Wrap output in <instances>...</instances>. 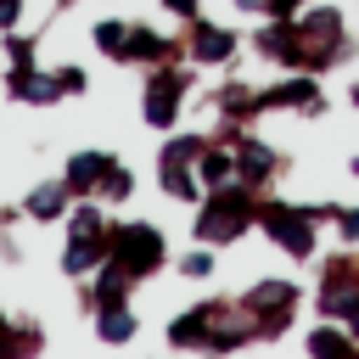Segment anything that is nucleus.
Instances as JSON below:
<instances>
[{
	"label": "nucleus",
	"instance_id": "obj_1",
	"mask_svg": "<svg viewBox=\"0 0 359 359\" xmlns=\"http://www.w3.org/2000/svg\"><path fill=\"white\" fill-rule=\"evenodd\" d=\"M258 224V191L252 185H241V180H230V185H219V191H208L202 202H196V241H208V247H230L236 236H247Z\"/></svg>",
	"mask_w": 359,
	"mask_h": 359
},
{
	"label": "nucleus",
	"instance_id": "obj_2",
	"mask_svg": "<svg viewBox=\"0 0 359 359\" xmlns=\"http://www.w3.org/2000/svg\"><path fill=\"white\" fill-rule=\"evenodd\" d=\"M258 230H264L286 258H314V252H320V219L309 213V202L258 196Z\"/></svg>",
	"mask_w": 359,
	"mask_h": 359
},
{
	"label": "nucleus",
	"instance_id": "obj_3",
	"mask_svg": "<svg viewBox=\"0 0 359 359\" xmlns=\"http://www.w3.org/2000/svg\"><path fill=\"white\" fill-rule=\"evenodd\" d=\"M107 258L118 269H129L135 280H146V275H157L168 264V241L146 219H118V224H107Z\"/></svg>",
	"mask_w": 359,
	"mask_h": 359
},
{
	"label": "nucleus",
	"instance_id": "obj_4",
	"mask_svg": "<svg viewBox=\"0 0 359 359\" xmlns=\"http://www.w3.org/2000/svg\"><path fill=\"white\" fill-rule=\"evenodd\" d=\"M185 90H191V62H163L146 73V90H140V118L151 129H174L180 112H185Z\"/></svg>",
	"mask_w": 359,
	"mask_h": 359
},
{
	"label": "nucleus",
	"instance_id": "obj_5",
	"mask_svg": "<svg viewBox=\"0 0 359 359\" xmlns=\"http://www.w3.org/2000/svg\"><path fill=\"white\" fill-rule=\"evenodd\" d=\"M297 280H252L247 292H241V309L252 314V325H258V337H286L292 331V314H297Z\"/></svg>",
	"mask_w": 359,
	"mask_h": 359
},
{
	"label": "nucleus",
	"instance_id": "obj_6",
	"mask_svg": "<svg viewBox=\"0 0 359 359\" xmlns=\"http://www.w3.org/2000/svg\"><path fill=\"white\" fill-rule=\"evenodd\" d=\"M236 50H241V34H236V28H224V22L196 17V22H191V34H185V62H191V67H224Z\"/></svg>",
	"mask_w": 359,
	"mask_h": 359
},
{
	"label": "nucleus",
	"instance_id": "obj_7",
	"mask_svg": "<svg viewBox=\"0 0 359 359\" xmlns=\"http://www.w3.org/2000/svg\"><path fill=\"white\" fill-rule=\"evenodd\" d=\"M280 107H292V112H309V118H320L325 112V95H320V73H292V79H280L275 90H258V112H280Z\"/></svg>",
	"mask_w": 359,
	"mask_h": 359
},
{
	"label": "nucleus",
	"instance_id": "obj_8",
	"mask_svg": "<svg viewBox=\"0 0 359 359\" xmlns=\"http://www.w3.org/2000/svg\"><path fill=\"white\" fill-rule=\"evenodd\" d=\"M314 303H320V314H325V320H348V314L359 309V269H353L348 258H331V264H325V275H320Z\"/></svg>",
	"mask_w": 359,
	"mask_h": 359
},
{
	"label": "nucleus",
	"instance_id": "obj_9",
	"mask_svg": "<svg viewBox=\"0 0 359 359\" xmlns=\"http://www.w3.org/2000/svg\"><path fill=\"white\" fill-rule=\"evenodd\" d=\"M230 146H236V180H241V185H252V191H264V185H269V174L280 168L275 146H269V140H258V135H247V129H236V135H230Z\"/></svg>",
	"mask_w": 359,
	"mask_h": 359
},
{
	"label": "nucleus",
	"instance_id": "obj_10",
	"mask_svg": "<svg viewBox=\"0 0 359 359\" xmlns=\"http://www.w3.org/2000/svg\"><path fill=\"white\" fill-rule=\"evenodd\" d=\"M252 50L264 56V62H280V67H303V34H297V22H275V17H264V28L252 34Z\"/></svg>",
	"mask_w": 359,
	"mask_h": 359
},
{
	"label": "nucleus",
	"instance_id": "obj_11",
	"mask_svg": "<svg viewBox=\"0 0 359 359\" xmlns=\"http://www.w3.org/2000/svg\"><path fill=\"white\" fill-rule=\"evenodd\" d=\"M123 62H140V67H163V62H185V45L146 28V22H129V45H123Z\"/></svg>",
	"mask_w": 359,
	"mask_h": 359
},
{
	"label": "nucleus",
	"instance_id": "obj_12",
	"mask_svg": "<svg viewBox=\"0 0 359 359\" xmlns=\"http://www.w3.org/2000/svg\"><path fill=\"white\" fill-rule=\"evenodd\" d=\"M219 309H224V303H191V309H180V314L168 320V342H174V348H196V353H202V342H208V331H213Z\"/></svg>",
	"mask_w": 359,
	"mask_h": 359
},
{
	"label": "nucleus",
	"instance_id": "obj_13",
	"mask_svg": "<svg viewBox=\"0 0 359 359\" xmlns=\"http://www.w3.org/2000/svg\"><path fill=\"white\" fill-rule=\"evenodd\" d=\"M67 208H73L67 180H39V185L22 196V213H28L34 224H56V219H67Z\"/></svg>",
	"mask_w": 359,
	"mask_h": 359
},
{
	"label": "nucleus",
	"instance_id": "obj_14",
	"mask_svg": "<svg viewBox=\"0 0 359 359\" xmlns=\"http://www.w3.org/2000/svg\"><path fill=\"white\" fill-rule=\"evenodd\" d=\"M129 292H135V275H129V269H118L112 258H101V264L90 269V309L129 303Z\"/></svg>",
	"mask_w": 359,
	"mask_h": 359
},
{
	"label": "nucleus",
	"instance_id": "obj_15",
	"mask_svg": "<svg viewBox=\"0 0 359 359\" xmlns=\"http://www.w3.org/2000/svg\"><path fill=\"white\" fill-rule=\"evenodd\" d=\"M303 348H309V359H359V342L348 337L342 320H320V325L303 337Z\"/></svg>",
	"mask_w": 359,
	"mask_h": 359
},
{
	"label": "nucleus",
	"instance_id": "obj_16",
	"mask_svg": "<svg viewBox=\"0 0 359 359\" xmlns=\"http://www.w3.org/2000/svg\"><path fill=\"white\" fill-rule=\"evenodd\" d=\"M6 90H11L17 101H28V107H50V101H62L56 73H39V67H11V73H6Z\"/></svg>",
	"mask_w": 359,
	"mask_h": 359
},
{
	"label": "nucleus",
	"instance_id": "obj_17",
	"mask_svg": "<svg viewBox=\"0 0 359 359\" xmlns=\"http://www.w3.org/2000/svg\"><path fill=\"white\" fill-rule=\"evenodd\" d=\"M196 180H202V191H219V185H230V180H236V146L213 135V140L202 146V157H196Z\"/></svg>",
	"mask_w": 359,
	"mask_h": 359
},
{
	"label": "nucleus",
	"instance_id": "obj_18",
	"mask_svg": "<svg viewBox=\"0 0 359 359\" xmlns=\"http://www.w3.org/2000/svg\"><path fill=\"white\" fill-rule=\"evenodd\" d=\"M112 168V157L107 151H73L67 157V168H62V180H67V191L73 196H95V185H101V174Z\"/></svg>",
	"mask_w": 359,
	"mask_h": 359
},
{
	"label": "nucleus",
	"instance_id": "obj_19",
	"mask_svg": "<svg viewBox=\"0 0 359 359\" xmlns=\"http://www.w3.org/2000/svg\"><path fill=\"white\" fill-rule=\"evenodd\" d=\"M157 185H163L168 202H191V208L208 196L202 180H196V163H157Z\"/></svg>",
	"mask_w": 359,
	"mask_h": 359
},
{
	"label": "nucleus",
	"instance_id": "obj_20",
	"mask_svg": "<svg viewBox=\"0 0 359 359\" xmlns=\"http://www.w3.org/2000/svg\"><path fill=\"white\" fill-rule=\"evenodd\" d=\"M135 331H140V314H135L129 303H107V309H95V337H101L107 348L135 342Z\"/></svg>",
	"mask_w": 359,
	"mask_h": 359
},
{
	"label": "nucleus",
	"instance_id": "obj_21",
	"mask_svg": "<svg viewBox=\"0 0 359 359\" xmlns=\"http://www.w3.org/2000/svg\"><path fill=\"white\" fill-rule=\"evenodd\" d=\"M101 258H107V236H67V247H62V275L84 280Z\"/></svg>",
	"mask_w": 359,
	"mask_h": 359
},
{
	"label": "nucleus",
	"instance_id": "obj_22",
	"mask_svg": "<svg viewBox=\"0 0 359 359\" xmlns=\"http://www.w3.org/2000/svg\"><path fill=\"white\" fill-rule=\"evenodd\" d=\"M213 107H219L224 123H247V118H258V90L236 79V84H224V90L213 95Z\"/></svg>",
	"mask_w": 359,
	"mask_h": 359
},
{
	"label": "nucleus",
	"instance_id": "obj_23",
	"mask_svg": "<svg viewBox=\"0 0 359 359\" xmlns=\"http://www.w3.org/2000/svg\"><path fill=\"white\" fill-rule=\"evenodd\" d=\"M62 224H67V236H107V202L101 196H79Z\"/></svg>",
	"mask_w": 359,
	"mask_h": 359
},
{
	"label": "nucleus",
	"instance_id": "obj_24",
	"mask_svg": "<svg viewBox=\"0 0 359 359\" xmlns=\"http://www.w3.org/2000/svg\"><path fill=\"white\" fill-rule=\"evenodd\" d=\"M34 353H39V331L17 325V320H0V359H34Z\"/></svg>",
	"mask_w": 359,
	"mask_h": 359
},
{
	"label": "nucleus",
	"instance_id": "obj_25",
	"mask_svg": "<svg viewBox=\"0 0 359 359\" xmlns=\"http://www.w3.org/2000/svg\"><path fill=\"white\" fill-rule=\"evenodd\" d=\"M90 39H95V50H101V56L123 62V45H129V22H118V17H101V22L90 28Z\"/></svg>",
	"mask_w": 359,
	"mask_h": 359
},
{
	"label": "nucleus",
	"instance_id": "obj_26",
	"mask_svg": "<svg viewBox=\"0 0 359 359\" xmlns=\"http://www.w3.org/2000/svg\"><path fill=\"white\" fill-rule=\"evenodd\" d=\"M95 196H101L107 208H118V202H129V196H135V174H129V168H123V163L112 157V168L101 174V185H95Z\"/></svg>",
	"mask_w": 359,
	"mask_h": 359
},
{
	"label": "nucleus",
	"instance_id": "obj_27",
	"mask_svg": "<svg viewBox=\"0 0 359 359\" xmlns=\"http://www.w3.org/2000/svg\"><path fill=\"white\" fill-rule=\"evenodd\" d=\"M34 56H39V45H34L28 34H17V28L0 34V62H6V67H34Z\"/></svg>",
	"mask_w": 359,
	"mask_h": 359
},
{
	"label": "nucleus",
	"instance_id": "obj_28",
	"mask_svg": "<svg viewBox=\"0 0 359 359\" xmlns=\"http://www.w3.org/2000/svg\"><path fill=\"white\" fill-rule=\"evenodd\" d=\"M208 140H213V135H168L163 151H157V163H196Z\"/></svg>",
	"mask_w": 359,
	"mask_h": 359
},
{
	"label": "nucleus",
	"instance_id": "obj_29",
	"mask_svg": "<svg viewBox=\"0 0 359 359\" xmlns=\"http://www.w3.org/2000/svg\"><path fill=\"white\" fill-rule=\"evenodd\" d=\"M213 252H219V247H208V241H196V247H191V252L180 258V275H185V280H208V275L219 269V258H213Z\"/></svg>",
	"mask_w": 359,
	"mask_h": 359
},
{
	"label": "nucleus",
	"instance_id": "obj_30",
	"mask_svg": "<svg viewBox=\"0 0 359 359\" xmlns=\"http://www.w3.org/2000/svg\"><path fill=\"white\" fill-rule=\"evenodd\" d=\"M337 236L342 247H359V202H337Z\"/></svg>",
	"mask_w": 359,
	"mask_h": 359
},
{
	"label": "nucleus",
	"instance_id": "obj_31",
	"mask_svg": "<svg viewBox=\"0 0 359 359\" xmlns=\"http://www.w3.org/2000/svg\"><path fill=\"white\" fill-rule=\"evenodd\" d=\"M56 90H62V95H84V90H90V73H84L79 62H67V67H56Z\"/></svg>",
	"mask_w": 359,
	"mask_h": 359
},
{
	"label": "nucleus",
	"instance_id": "obj_32",
	"mask_svg": "<svg viewBox=\"0 0 359 359\" xmlns=\"http://www.w3.org/2000/svg\"><path fill=\"white\" fill-rule=\"evenodd\" d=\"M309 0H258V11L264 17H275V22H297V11H303Z\"/></svg>",
	"mask_w": 359,
	"mask_h": 359
},
{
	"label": "nucleus",
	"instance_id": "obj_33",
	"mask_svg": "<svg viewBox=\"0 0 359 359\" xmlns=\"http://www.w3.org/2000/svg\"><path fill=\"white\" fill-rule=\"evenodd\" d=\"M163 11L180 17V22H196V17H202V0H163Z\"/></svg>",
	"mask_w": 359,
	"mask_h": 359
},
{
	"label": "nucleus",
	"instance_id": "obj_34",
	"mask_svg": "<svg viewBox=\"0 0 359 359\" xmlns=\"http://www.w3.org/2000/svg\"><path fill=\"white\" fill-rule=\"evenodd\" d=\"M22 22V0H0V34Z\"/></svg>",
	"mask_w": 359,
	"mask_h": 359
},
{
	"label": "nucleus",
	"instance_id": "obj_35",
	"mask_svg": "<svg viewBox=\"0 0 359 359\" xmlns=\"http://www.w3.org/2000/svg\"><path fill=\"white\" fill-rule=\"evenodd\" d=\"M342 325H348V337H353V342H359V309H353V314H348V320H342Z\"/></svg>",
	"mask_w": 359,
	"mask_h": 359
},
{
	"label": "nucleus",
	"instance_id": "obj_36",
	"mask_svg": "<svg viewBox=\"0 0 359 359\" xmlns=\"http://www.w3.org/2000/svg\"><path fill=\"white\" fill-rule=\"evenodd\" d=\"M348 101H353V112H359V79H353V90H348Z\"/></svg>",
	"mask_w": 359,
	"mask_h": 359
},
{
	"label": "nucleus",
	"instance_id": "obj_37",
	"mask_svg": "<svg viewBox=\"0 0 359 359\" xmlns=\"http://www.w3.org/2000/svg\"><path fill=\"white\" fill-rule=\"evenodd\" d=\"M0 320H6V314H0Z\"/></svg>",
	"mask_w": 359,
	"mask_h": 359
}]
</instances>
